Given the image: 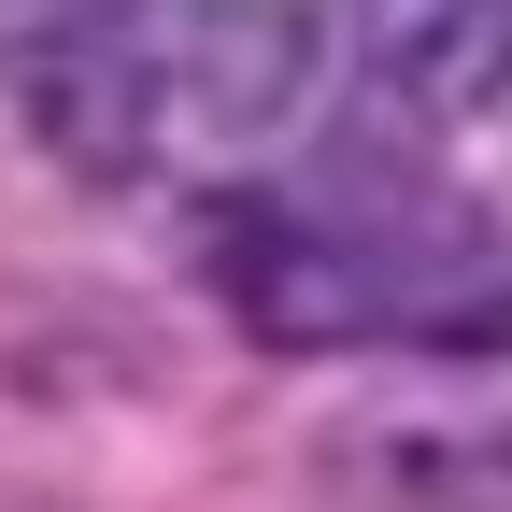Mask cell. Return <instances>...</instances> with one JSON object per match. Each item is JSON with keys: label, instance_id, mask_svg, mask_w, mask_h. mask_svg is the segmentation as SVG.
I'll return each instance as SVG.
<instances>
[{"label": "cell", "instance_id": "cell-1", "mask_svg": "<svg viewBox=\"0 0 512 512\" xmlns=\"http://www.w3.org/2000/svg\"><path fill=\"white\" fill-rule=\"evenodd\" d=\"M200 271L242 313L256 342H441V328H498V242L484 214H456L441 185L370 143L328 171H285V185H228L200 214Z\"/></svg>", "mask_w": 512, "mask_h": 512}, {"label": "cell", "instance_id": "cell-2", "mask_svg": "<svg viewBox=\"0 0 512 512\" xmlns=\"http://www.w3.org/2000/svg\"><path fill=\"white\" fill-rule=\"evenodd\" d=\"M171 128L214 143H285L328 86V0H157Z\"/></svg>", "mask_w": 512, "mask_h": 512}, {"label": "cell", "instance_id": "cell-3", "mask_svg": "<svg viewBox=\"0 0 512 512\" xmlns=\"http://www.w3.org/2000/svg\"><path fill=\"white\" fill-rule=\"evenodd\" d=\"M328 72L384 128H427L512 72V0H328Z\"/></svg>", "mask_w": 512, "mask_h": 512}]
</instances>
